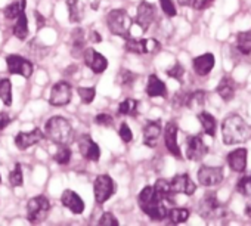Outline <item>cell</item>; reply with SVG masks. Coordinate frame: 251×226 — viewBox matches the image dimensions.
I'll return each mask as SVG.
<instances>
[{"instance_id": "6da1fadb", "label": "cell", "mask_w": 251, "mask_h": 226, "mask_svg": "<svg viewBox=\"0 0 251 226\" xmlns=\"http://www.w3.org/2000/svg\"><path fill=\"white\" fill-rule=\"evenodd\" d=\"M222 136L226 145L242 144L250 138V127L248 125L236 114L227 116L222 125Z\"/></svg>"}, {"instance_id": "7a4b0ae2", "label": "cell", "mask_w": 251, "mask_h": 226, "mask_svg": "<svg viewBox=\"0 0 251 226\" xmlns=\"http://www.w3.org/2000/svg\"><path fill=\"white\" fill-rule=\"evenodd\" d=\"M45 135L58 145H70L74 141V129L71 123L61 116L50 117L46 122Z\"/></svg>"}, {"instance_id": "3957f363", "label": "cell", "mask_w": 251, "mask_h": 226, "mask_svg": "<svg viewBox=\"0 0 251 226\" xmlns=\"http://www.w3.org/2000/svg\"><path fill=\"white\" fill-rule=\"evenodd\" d=\"M138 202L142 211L150 216L152 220H164L167 216V208L163 204V201L158 198L154 186H145L139 195H138Z\"/></svg>"}, {"instance_id": "277c9868", "label": "cell", "mask_w": 251, "mask_h": 226, "mask_svg": "<svg viewBox=\"0 0 251 226\" xmlns=\"http://www.w3.org/2000/svg\"><path fill=\"white\" fill-rule=\"evenodd\" d=\"M106 25L109 31L114 36L123 37V39H129L130 37V30L133 25V21L127 11L124 9H112L106 15Z\"/></svg>"}, {"instance_id": "5b68a950", "label": "cell", "mask_w": 251, "mask_h": 226, "mask_svg": "<svg viewBox=\"0 0 251 226\" xmlns=\"http://www.w3.org/2000/svg\"><path fill=\"white\" fill-rule=\"evenodd\" d=\"M198 213L204 219L216 220V219H223L227 214L226 207L219 201L216 192H205V195L201 198L200 205H198Z\"/></svg>"}, {"instance_id": "8992f818", "label": "cell", "mask_w": 251, "mask_h": 226, "mask_svg": "<svg viewBox=\"0 0 251 226\" xmlns=\"http://www.w3.org/2000/svg\"><path fill=\"white\" fill-rule=\"evenodd\" d=\"M50 211V201L45 195H37L31 198L27 204V219L31 223L43 222Z\"/></svg>"}, {"instance_id": "52a82bcc", "label": "cell", "mask_w": 251, "mask_h": 226, "mask_svg": "<svg viewBox=\"0 0 251 226\" xmlns=\"http://www.w3.org/2000/svg\"><path fill=\"white\" fill-rule=\"evenodd\" d=\"M126 50L136 55H150L161 50V43L157 39H126Z\"/></svg>"}, {"instance_id": "ba28073f", "label": "cell", "mask_w": 251, "mask_h": 226, "mask_svg": "<svg viewBox=\"0 0 251 226\" xmlns=\"http://www.w3.org/2000/svg\"><path fill=\"white\" fill-rule=\"evenodd\" d=\"M115 192V183L111 176L108 175H99L95 179L93 183V195L98 204L106 202Z\"/></svg>"}, {"instance_id": "9c48e42d", "label": "cell", "mask_w": 251, "mask_h": 226, "mask_svg": "<svg viewBox=\"0 0 251 226\" xmlns=\"http://www.w3.org/2000/svg\"><path fill=\"white\" fill-rule=\"evenodd\" d=\"M6 65H8V71L11 74H18L24 78H30L34 71L33 62H30L28 59H25L21 55H8Z\"/></svg>"}, {"instance_id": "30bf717a", "label": "cell", "mask_w": 251, "mask_h": 226, "mask_svg": "<svg viewBox=\"0 0 251 226\" xmlns=\"http://www.w3.org/2000/svg\"><path fill=\"white\" fill-rule=\"evenodd\" d=\"M73 96V89L68 81H58L53 84L49 96V103L53 106H65L70 103Z\"/></svg>"}, {"instance_id": "8fae6325", "label": "cell", "mask_w": 251, "mask_h": 226, "mask_svg": "<svg viewBox=\"0 0 251 226\" xmlns=\"http://www.w3.org/2000/svg\"><path fill=\"white\" fill-rule=\"evenodd\" d=\"M208 152V147L202 141V136L194 135L186 138V157L191 161H201Z\"/></svg>"}, {"instance_id": "7c38bea8", "label": "cell", "mask_w": 251, "mask_h": 226, "mask_svg": "<svg viewBox=\"0 0 251 226\" xmlns=\"http://www.w3.org/2000/svg\"><path fill=\"white\" fill-rule=\"evenodd\" d=\"M155 15H157V9L152 3L147 2V0L141 2V5L138 6V12H136V24L142 28L144 33H147L148 28L154 24Z\"/></svg>"}, {"instance_id": "4fadbf2b", "label": "cell", "mask_w": 251, "mask_h": 226, "mask_svg": "<svg viewBox=\"0 0 251 226\" xmlns=\"http://www.w3.org/2000/svg\"><path fill=\"white\" fill-rule=\"evenodd\" d=\"M81 56H83V61H84L86 67H89L95 74H100V73H103V71L108 68V61H106V58H105L102 53L96 52L93 48L84 49Z\"/></svg>"}, {"instance_id": "5bb4252c", "label": "cell", "mask_w": 251, "mask_h": 226, "mask_svg": "<svg viewBox=\"0 0 251 226\" xmlns=\"http://www.w3.org/2000/svg\"><path fill=\"white\" fill-rule=\"evenodd\" d=\"M177 133H179V127L175 122H169L166 129H164V144H166V148L167 151L176 157V158H182V151H180V147L177 144Z\"/></svg>"}, {"instance_id": "9a60e30c", "label": "cell", "mask_w": 251, "mask_h": 226, "mask_svg": "<svg viewBox=\"0 0 251 226\" xmlns=\"http://www.w3.org/2000/svg\"><path fill=\"white\" fill-rule=\"evenodd\" d=\"M43 138H45V133L40 129H33L30 132H20L15 136V145L20 151H25L37 145L39 142H42Z\"/></svg>"}, {"instance_id": "2e32d148", "label": "cell", "mask_w": 251, "mask_h": 226, "mask_svg": "<svg viewBox=\"0 0 251 226\" xmlns=\"http://www.w3.org/2000/svg\"><path fill=\"white\" fill-rule=\"evenodd\" d=\"M198 180L202 186H216L223 180V169L222 167H210L202 166L198 170Z\"/></svg>"}, {"instance_id": "e0dca14e", "label": "cell", "mask_w": 251, "mask_h": 226, "mask_svg": "<svg viewBox=\"0 0 251 226\" xmlns=\"http://www.w3.org/2000/svg\"><path fill=\"white\" fill-rule=\"evenodd\" d=\"M78 150H80V154L86 160H89V161L98 163L99 158H100V148H99V145L89 135H84V136L80 138V141H78Z\"/></svg>"}, {"instance_id": "ac0fdd59", "label": "cell", "mask_w": 251, "mask_h": 226, "mask_svg": "<svg viewBox=\"0 0 251 226\" xmlns=\"http://www.w3.org/2000/svg\"><path fill=\"white\" fill-rule=\"evenodd\" d=\"M170 185H172V189L176 194H183V195H194L195 191H197V185L195 182L191 179L189 175H177L175 176L172 180H170Z\"/></svg>"}, {"instance_id": "d6986e66", "label": "cell", "mask_w": 251, "mask_h": 226, "mask_svg": "<svg viewBox=\"0 0 251 226\" xmlns=\"http://www.w3.org/2000/svg\"><path fill=\"white\" fill-rule=\"evenodd\" d=\"M61 202L64 207H67L74 214H81L84 211V201L81 200V197L77 192H74L71 189H67L62 192Z\"/></svg>"}, {"instance_id": "ffe728a7", "label": "cell", "mask_w": 251, "mask_h": 226, "mask_svg": "<svg viewBox=\"0 0 251 226\" xmlns=\"http://www.w3.org/2000/svg\"><path fill=\"white\" fill-rule=\"evenodd\" d=\"M214 64H216V59H214V55H213V53L200 55V56L194 58V61H192L194 71H195L197 75H200V77L208 75V73L214 68Z\"/></svg>"}, {"instance_id": "44dd1931", "label": "cell", "mask_w": 251, "mask_h": 226, "mask_svg": "<svg viewBox=\"0 0 251 226\" xmlns=\"http://www.w3.org/2000/svg\"><path fill=\"white\" fill-rule=\"evenodd\" d=\"M247 155L248 151L245 148H236L232 152L227 154V164L229 167L236 172V173H242L247 169Z\"/></svg>"}, {"instance_id": "7402d4cb", "label": "cell", "mask_w": 251, "mask_h": 226, "mask_svg": "<svg viewBox=\"0 0 251 226\" xmlns=\"http://www.w3.org/2000/svg\"><path fill=\"white\" fill-rule=\"evenodd\" d=\"M161 136V123L158 120H150L144 127V144L154 148Z\"/></svg>"}, {"instance_id": "603a6c76", "label": "cell", "mask_w": 251, "mask_h": 226, "mask_svg": "<svg viewBox=\"0 0 251 226\" xmlns=\"http://www.w3.org/2000/svg\"><path fill=\"white\" fill-rule=\"evenodd\" d=\"M235 90H236V83L229 75H225L216 87V92L220 95V98L225 102H229L235 98Z\"/></svg>"}, {"instance_id": "cb8c5ba5", "label": "cell", "mask_w": 251, "mask_h": 226, "mask_svg": "<svg viewBox=\"0 0 251 226\" xmlns=\"http://www.w3.org/2000/svg\"><path fill=\"white\" fill-rule=\"evenodd\" d=\"M147 95L151 96V98H157V96L166 98L167 96L166 83L161 78H158L155 74H151L148 77V83H147Z\"/></svg>"}, {"instance_id": "d4e9b609", "label": "cell", "mask_w": 251, "mask_h": 226, "mask_svg": "<svg viewBox=\"0 0 251 226\" xmlns=\"http://www.w3.org/2000/svg\"><path fill=\"white\" fill-rule=\"evenodd\" d=\"M154 189L158 195V198L164 202H175V192L172 189V185H170V180H166V179H158L154 185Z\"/></svg>"}, {"instance_id": "484cf974", "label": "cell", "mask_w": 251, "mask_h": 226, "mask_svg": "<svg viewBox=\"0 0 251 226\" xmlns=\"http://www.w3.org/2000/svg\"><path fill=\"white\" fill-rule=\"evenodd\" d=\"M198 120L202 126V130L205 135L214 138L216 136V129H217V123H216V119L210 114L207 111H200L198 112Z\"/></svg>"}, {"instance_id": "4316f807", "label": "cell", "mask_w": 251, "mask_h": 226, "mask_svg": "<svg viewBox=\"0 0 251 226\" xmlns=\"http://www.w3.org/2000/svg\"><path fill=\"white\" fill-rule=\"evenodd\" d=\"M71 42H73V48H71V55L74 56H81L83 50H84V30L83 28H74L71 31Z\"/></svg>"}, {"instance_id": "83f0119b", "label": "cell", "mask_w": 251, "mask_h": 226, "mask_svg": "<svg viewBox=\"0 0 251 226\" xmlns=\"http://www.w3.org/2000/svg\"><path fill=\"white\" fill-rule=\"evenodd\" d=\"M67 8H68V18L70 23L73 24H78L83 20L84 15V6L80 0H67Z\"/></svg>"}, {"instance_id": "f1b7e54d", "label": "cell", "mask_w": 251, "mask_h": 226, "mask_svg": "<svg viewBox=\"0 0 251 226\" xmlns=\"http://www.w3.org/2000/svg\"><path fill=\"white\" fill-rule=\"evenodd\" d=\"M28 33H30V30H28V18H27V15L24 12L17 18V23L14 24V28H12V34L18 40L24 42L28 37Z\"/></svg>"}, {"instance_id": "f546056e", "label": "cell", "mask_w": 251, "mask_h": 226, "mask_svg": "<svg viewBox=\"0 0 251 226\" xmlns=\"http://www.w3.org/2000/svg\"><path fill=\"white\" fill-rule=\"evenodd\" d=\"M25 8H27V0H15V2L9 3L5 8L3 15L6 20H17L21 14L25 12Z\"/></svg>"}, {"instance_id": "4dcf8cb0", "label": "cell", "mask_w": 251, "mask_h": 226, "mask_svg": "<svg viewBox=\"0 0 251 226\" xmlns=\"http://www.w3.org/2000/svg\"><path fill=\"white\" fill-rule=\"evenodd\" d=\"M138 100L133 98H126L123 102L118 105V114L120 116H127V117H135L138 114Z\"/></svg>"}, {"instance_id": "1f68e13d", "label": "cell", "mask_w": 251, "mask_h": 226, "mask_svg": "<svg viewBox=\"0 0 251 226\" xmlns=\"http://www.w3.org/2000/svg\"><path fill=\"white\" fill-rule=\"evenodd\" d=\"M205 96H207V93L204 90H195L192 93H188L185 106H188L189 109H194V111L201 109L205 103Z\"/></svg>"}, {"instance_id": "d6a6232c", "label": "cell", "mask_w": 251, "mask_h": 226, "mask_svg": "<svg viewBox=\"0 0 251 226\" xmlns=\"http://www.w3.org/2000/svg\"><path fill=\"white\" fill-rule=\"evenodd\" d=\"M236 48L242 55H251V30L238 33Z\"/></svg>"}, {"instance_id": "836d02e7", "label": "cell", "mask_w": 251, "mask_h": 226, "mask_svg": "<svg viewBox=\"0 0 251 226\" xmlns=\"http://www.w3.org/2000/svg\"><path fill=\"white\" fill-rule=\"evenodd\" d=\"M189 214L191 211L188 208H172V210H167L166 219L169 220V223L179 225V223L186 222L189 219Z\"/></svg>"}, {"instance_id": "e575fe53", "label": "cell", "mask_w": 251, "mask_h": 226, "mask_svg": "<svg viewBox=\"0 0 251 226\" xmlns=\"http://www.w3.org/2000/svg\"><path fill=\"white\" fill-rule=\"evenodd\" d=\"M0 100L6 106L12 105V83L9 78L0 80Z\"/></svg>"}, {"instance_id": "d590c367", "label": "cell", "mask_w": 251, "mask_h": 226, "mask_svg": "<svg viewBox=\"0 0 251 226\" xmlns=\"http://www.w3.org/2000/svg\"><path fill=\"white\" fill-rule=\"evenodd\" d=\"M136 78H138V75L133 73V71H130V70H120L118 71V74H117V83L120 84V86H124V87H129V86H132L135 81H136Z\"/></svg>"}, {"instance_id": "8d00e7d4", "label": "cell", "mask_w": 251, "mask_h": 226, "mask_svg": "<svg viewBox=\"0 0 251 226\" xmlns=\"http://www.w3.org/2000/svg\"><path fill=\"white\" fill-rule=\"evenodd\" d=\"M236 191L245 198H251V173L248 176H242L238 179Z\"/></svg>"}, {"instance_id": "74e56055", "label": "cell", "mask_w": 251, "mask_h": 226, "mask_svg": "<svg viewBox=\"0 0 251 226\" xmlns=\"http://www.w3.org/2000/svg\"><path fill=\"white\" fill-rule=\"evenodd\" d=\"M55 161L61 166H67L71 161V150L67 145H61L59 150L56 151V154L53 155Z\"/></svg>"}, {"instance_id": "f35d334b", "label": "cell", "mask_w": 251, "mask_h": 226, "mask_svg": "<svg viewBox=\"0 0 251 226\" xmlns=\"http://www.w3.org/2000/svg\"><path fill=\"white\" fill-rule=\"evenodd\" d=\"M9 183L12 185V186H21L23 183H24V175H23V169H21V164L20 163H17L15 164V167H14V170L9 173Z\"/></svg>"}, {"instance_id": "ab89813d", "label": "cell", "mask_w": 251, "mask_h": 226, "mask_svg": "<svg viewBox=\"0 0 251 226\" xmlns=\"http://www.w3.org/2000/svg\"><path fill=\"white\" fill-rule=\"evenodd\" d=\"M77 92H78V96H80L81 102L86 103V105L92 103L95 96H96V89L95 87H78Z\"/></svg>"}, {"instance_id": "60d3db41", "label": "cell", "mask_w": 251, "mask_h": 226, "mask_svg": "<svg viewBox=\"0 0 251 226\" xmlns=\"http://www.w3.org/2000/svg\"><path fill=\"white\" fill-rule=\"evenodd\" d=\"M166 74H167L169 77L175 78V80L182 81V78H183V75H185V68H183V65H182V64L176 62L172 68H169V70L166 71Z\"/></svg>"}, {"instance_id": "b9f144b4", "label": "cell", "mask_w": 251, "mask_h": 226, "mask_svg": "<svg viewBox=\"0 0 251 226\" xmlns=\"http://www.w3.org/2000/svg\"><path fill=\"white\" fill-rule=\"evenodd\" d=\"M118 136L121 138V141H123L124 144H129V142L133 141V132H132V129L127 126V123H123V125L120 126Z\"/></svg>"}, {"instance_id": "7bdbcfd3", "label": "cell", "mask_w": 251, "mask_h": 226, "mask_svg": "<svg viewBox=\"0 0 251 226\" xmlns=\"http://www.w3.org/2000/svg\"><path fill=\"white\" fill-rule=\"evenodd\" d=\"M160 3H161L163 12H164L169 18L176 17L177 11H176V6H175V3H173V0H160Z\"/></svg>"}, {"instance_id": "ee69618b", "label": "cell", "mask_w": 251, "mask_h": 226, "mask_svg": "<svg viewBox=\"0 0 251 226\" xmlns=\"http://www.w3.org/2000/svg\"><path fill=\"white\" fill-rule=\"evenodd\" d=\"M95 123L98 126H103V127H111L114 125V119L112 116L106 114V112H100V114H98L95 117Z\"/></svg>"}, {"instance_id": "f6af8a7d", "label": "cell", "mask_w": 251, "mask_h": 226, "mask_svg": "<svg viewBox=\"0 0 251 226\" xmlns=\"http://www.w3.org/2000/svg\"><path fill=\"white\" fill-rule=\"evenodd\" d=\"M98 225H100V226H117L118 220L112 213H103L102 217L99 219Z\"/></svg>"}, {"instance_id": "bcb514c9", "label": "cell", "mask_w": 251, "mask_h": 226, "mask_svg": "<svg viewBox=\"0 0 251 226\" xmlns=\"http://www.w3.org/2000/svg\"><path fill=\"white\" fill-rule=\"evenodd\" d=\"M186 98H188V92H179L175 95L173 98V105L175 106H185L186 105Z\"/></svg>"}, {"instance_id": "7dc6e473", "label": "cell", "mask_w": 251, "mask_h": 226, "mask_svg": "<svg viewBox=\"0 0 251 226\" xmlns=\"http://www.w3.org/2000/svg\"><path fill=\"white\" fill-rule=\"evenodd\" d=\"M214 2V0H192V5L197 11H204L207 9L211 3Z\"/></svg>"}, {"instance_id": "c3c4849f", "label": "cell", "mask_w": 251, "mask_h": 226, "mask_svg": "<svg viewBox=\"0 0 251 226\" xmlns=\"http://www.w3.org/2000/svg\"><path fill=\"white\" fill-rule=\"evenodd\" d=\"M11 122H12V119L9 117L8 112H0V130L6 129L11 125Z\"/></svg>"}, {"instance_id": "681fc988", "label": "cell", "mask_w": 251, "mask_h": 226, "mask_svg": "<svg viewBox=\"0 0 251 226\" xmlns=\"http://www.w3.org/2000/svg\"><path fill=\"white\" fill-rule=\"evenodd\" d=\"M34 20H36V25H37V30H42L45 25H46V20L43 18V15L37 11H34Z\"/></svg>"}, {"instance_id": "f907efd6", "label": "cell", "mask_w": 251, "mask_h": 226, "mask_svg": "<svg viewBox=\"0 0 251 226\" xmlns=\"http://www.w3.org/2000/svg\"><path fill=\"white\" fill-rule=\"evenodd\" d=\"M90 42L92 43H100L102 42V36L98 31H90Z\"/></svg>"}, {"instance_id": "816d5d0a", "label": "cell", "mask_w": 251, "mask_h": 226, "mask_svg": "<svg viewBox=\"0 0 251 226\" xmlns=\"http://www.w3.org/2000/svg\"><path fill=\"white\" fill-rule=\"evenodd\" d=\"M244 211H245V214L251 219V201H248V202H247V205H245Z\"/></svg>"}, {"instance_id": "f5cc1de1", "label": "cell", "mask_w": 251, "mask_h": 226, "mask_svg": "<svg viewBox=\"0 0 251 226\" xmlns=\"http://www.w3.org/2000/svg\"><path fill=\"white\" fill-rule=\"evenodd\" d=\"M179 2V5H182V6H189L191 3H192V0H177Z\"/></svg>"}, {"instance_id": "db71d44e", "label": "cell", "mask_w": 251, "mask_h": 226, "mask_svg": "<svg viewBox=\"0 0 251 226\" xmlns=\"http://www.w3.org/2000/svg\"><path fill=\"white\" fill-rule=\"evenodd\" d=\"M99 8V0H93L92 2V9H98Z\"/></svg>"}]
</instances>
